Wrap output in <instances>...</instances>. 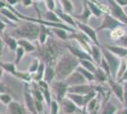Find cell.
<instances>
[{
    "label": "cell",
    "instance_id": "4",
    "mask_svg": "<svg viewBox=\"0 0 127 114\" xmlns=\"http://www.w3.org/2000/svg\"><path fill=\"white\" fill-rule=\"evenodd\" d=\"M101 52H102V56L107 62V64L109 65L110 68V73H111V78L116 80L117 75H118V71L122 64V59L119 58L117 55H115L113 52L106 49V48H101Z\"/></svg>",
    "mask_w": 127,
    "mask_h": 114
},
{
    "label": "cell",
    "instance_id": "38",
    "mask_svg": "<svg viewBox=\"0 0 127 114\" xmlns=\"http://www.w3.org/2000/svg\"><path fill=\"white\" fill-rule=\"evenodd\" d=\"M25 53H26V51L24 50V49L18 46V48L15 50V60H14V64L16 66L19 65L21 63V61L23 60L24 56H25Z\"/></svg>",
    "mask_w": 127,
    "mask_h": 114
},
{
    "label": "cell",
    "instance_id": "17",
    "mask_svg": "<svg viewBox=\"0 0 127 114\" xmlns=\"http://www.w3.org/2000/svg\"><path fill=\"white\" fill-rule=\"evenodd\" d=\"M0 14H1L2 16L5 17L6 19H8L9 24H11V25L19 24V23L21 22V19L17 16L15 13L11 11V9H9L8 7L0 9Z\"/></svg>",
    "mask_w": 127,
    "mask_h": 114
},
{
    "label": "cell",
    "instance_id": "56",
    "mask_svg": "<svg viewBox=\"0 0 127 114\" xmlns=\"http://www.w3.org/2000/svg\"><path fill=\"white\" fill-rule=\"evenodd\" d=\"M88 114H101V112H92V113H88Z\"/></svg>",
    "mask_w": 127,
    "mask_h": 114
},
{
    "label": "cell",
    "instance_id": "7",
    "mask_svg": "<svg viewBox=\"0 0 127 114\" xmlns=\"http://www.w3.org/2000/svg\"><path fill=\"white\" fill-rule=\"evenodd\" d=\"M69 40H75L81 49H83L84 50L87 51L90 54L91 46H92L93 43H92V41L85 35V33H83L82 32H74V33H71L70 35H69Z\"/></svg>",
    "mask_w": 127,
    "mask_h": 114
},
{
    "label": "cell",
    "instance_id": "55",
    "mask_svg": "<svg viewBox=\"0 0 127 114\" xmlns=\"http://www.w3.org/2000/svg\"><path fill=\"white\" fill-rule=\"evenodd\" d=\"M123 60H124V62H125V64H126V66H127V56H126V57H124V58H123Z\"/></svg>",
    "mask_w": 127,
    "mask_h": 114
},
{
    "label": "cell",
    "instance_id": "2",
    "mask_svg": "<svg viewBox=\"0 0 127 114\" xmlns=\"http://www.w3.org/2000/svg\"><path fill=\"white\" fill-rule=\"evenodd\" d=\"M40 47H41V49L39 51L40 60L43 61L47 66L55 67L61 56L58 43L55 41V39L48 37V41Z\"/></svg>",
    "mask_w": 127,
    "mask_h": 114
},
{
    "label": "cell",
    "instance_id": "51",
    "mask_svg": "<svg viewBox=\"0 0 127 114\" xmlns=\"http://www.w3.org/2000/svg\"><path fill=\"white\" fill-rule=\"evenodd\" d=\"M117 81L120 82V83H124V82H127V70L122 73V75L120 77V79H119V80H117Z\"/></svg>",
    "mask_w": 127,
    "mask_h": 114
},
{
    "label": "cell",
    "instance_id": "23",
    "mask_svg": "<svg viewBox=\"0 0 127 114\" xmlns=\"http://www.w3.org/2000/svg\"><path fill=\"white\" fill-rule=\"evenodd\" d=\"M94 76H95V82H97L100 85L108 83L109 77H108V75L105 73V71H103L100 66L97 67L95 72H94Z\"/></svg>",
    "mask_w": 127,
    "mask_h": 114
},
{
    "label": "cell",
    "instance_id": "20",
    "mask_svg": "<svg viewBox=\"0 0 127 114\" xmlns=\"http://www.w3.org/2000/svg\"><path fill=\"white\" fill-rule=\"evenodd\" d=\"M92 15L91 13V11L90 9L88 8V6L86 4L85 0H84V10H83V12L79 14V15H73L74 19L76 21L82 22V23H85V24H87V21L89 20L90 16Z\"/></svg>",
    "mask_w": 127,
    "mask_h": 114
},
{
    "label": "cell",
    "instance_id": "33",
    "mask_svg": "<svg viewBox=\"0 0 127 114\" xmlns=\"http://www.w3.org/2000/svg\"><path fill=\"white\" fill-rule=\"evenodd\" d=\"M43 19L48 22H51V23H62L59 16L56 14V12L54 11H48L44 14Z\"/></svg>",
    "mask_w": 127,
    "mask_h": 114
},
{
    "label": "cell",
    "instance_id": "15",
    "mask_svg": "<svg viewBox=\"0 0 127 114\" xmlns=\"http://www.w3.org/2000/svg\"><path fill=\"white\" fill-rule=\"evenodd\" d=\"M108 84H109L110 89L112 92L114 93V95L120 100L121 103H123V85H122V83H120L117 80L109 78Z\"/></svg>",
    "mask_w": 127,
    "mask_h": 114
},
{
    "label": "cell",
    "instance_id": "52",
    "mask_svg": "<svg viewBox=\"0 0 127 114\" xmlns=\"http://www.w3.org/2000/svg\"><path fill=\"white\" fill-rule=\"evenodd\" d=\"M116 2L120 6H122V8H124V7L127 6V0H116Z\"/></svg>",
    "mask_w": 127,
    "mask_h": 114
},
{
    "label": "cell",
    "instance_id": "10",
    "mask_svg": "<svg viewBox=\"0 0 127 114\" xmlns=\"http://www.w3.org/2000/svg\"><path fill=\"white\" fill-rule=\"evenodd\" d=\"M60 103L61 109L64 114H84V110L78 108L71 100H69L67 97L64 98Z\"/></svg>",
    "mask_w": 127,
    "mask_h": 114
},
{
    "label": "cell",
    "instance_id": "26",
    "mask_svg": "<svg viewBox=\"0 0 127 114\" xmlns=\"http://www.w3.org/2000/svg\"><path fill=\"white\" fill-rule=\"evenodd\" d=\"M4 42H5L6 47L8 49L11 50V51H14L15 52L16 49L18 48V43H17V38H15L14 36H8V35H3L2 36Z\"/></svg>",
    "mask_w": 127,
    "mask_h": 114
},
{
    "label": "cell",
    "instance_id": "37",
    "mask_svg": "<svg viewBox=\"0 0 127 114\" xmlns=\"http://www.w3.org/2000/svg\"><path fill=\"white\" fill-rule=\"evenodd\" d=\"M40 63H41V60L40 58H34V59L32 61V63H31V65L29 66V68H28V71L31 73V74H34L36 71L38 70V68H39V65H40Z\"/></svg>",
    "mask_w": 127,
    "mask_h": 114
},
{
    "label": "cell",
    "instance_id": "6",
    "mask_svg": "<svg viewBox=\"0 0 127 114\" xmlns=\"http://www.w3.org/2000/svg\"><path fill=\"white\" fill-rule=\"evenodd\" d=\"M107 3H108L109 13L119 21L122 22V24L127 26V14L123 10V8L117 3L116 0H107Z\"/></svg>",
    "mask_w": 127,
    "mask_h": 114
},
{
    "label": "cell",
    "instance_id": "50",
    "mask_svg": "<svg viewBox=\"0 0 127 114\" xmlns=\"http://www.w3.org/2000/svg\"><path fill=\"white\" fill-rule=\"evenodd\" d=\"M21 3L24 7L28 8V7H31L33 5V0H21Z\"/></svg>",
    "mask_w": 127,
    "mask_h": 114
},
{
    "label": "cell",
    "instance_id": "8",
    "mask_svg": "<svg viewBox=\"0 0 127 114\" xmlns=\"http://www.w3.org/2000/svg\"><path fill=\"white\" fill-rule=\"evenodd\" d=\"M49 86H50V88H51V91L56 96V100L58 102H61L64 98L66 97L69 87L66 85V83L64 81L54 80Z\"/></svg>",
    "mask_w": 127,
    "mask_h": 114
},
{
    "label": "cell",
    "instance_id": "11",
    "mask_svg": "<svg viewBox=\"0 0 127 114\" xmlns=\"http://www.w3.org/2000/svg\"><path fill=\"white\" fill-rule=\"evenodd\" d=\"M64 47L67 49V51H69L71 54H73L76 58H78L79 60L86 59V60H92L93 61L91 55L87 51H85L83 49H81L79 46L78 47H74V46H72L70 44H65Z\"/></svg>",
    "mask_w": 127,
    "mask_h": 114
},
{
    "label": "cell",
    "instance_id": "22",
    "mask_svg": "<svg viewBox=\"0 0 127 114\" xmlns=\"http://www.w3.org/2000/svg\"><path fill=\"white\" fill-rule=\"evenodd\" d=\"M90 55H91L93 61L96 63V65L100 66V64H101V59H102V52H101V46H97L95 44H92Z\"/></svg>",
    "mask_w": 127,
    "mask_h": 114
},
{
    "label": "cell",
    "instance_id": "53",
    "mask_svg": "<svg viewBox=\"0 0 127 114\" xmlns=\"http://www.w3.org/2000/svg\"><path fill=\"white\" fill-rule=\"evenodd\" d=\"M116 114H127V107H124L122 109H118V111L116 112Z\"/></svg>",
    "mask_w": 127,
    "mask_h": 114
},
{
    "label": "cell",
    "instance_id": "45",
    "mask_svg": "<svg viewBox=\"0 0 127 114\" xmlns=\"http://www.w3.org/2000/svg\"><path fill=\"white\" fill-rule=\"evenodd\" d=\"M5 92H11L10 87H8L6 84H4L3 82L0 80V93H5Z\"/></svg>",
    "mask_w": 127,
    "mask_h": 114
},
{
    "label": "cell",
    "instance_id": "28",
    "mask_svg": "<svg viewBox=\"0 0 127 114\" xmlns=\"http://www.w3.org/2000/svg\"><path fill=\"white\" fill-rule=\"evenodd\" d=\"M43 80L45 82H47L49 85L55 80V70H54V67H51V66H47L46 67V71H45V73H44Z\"/></svg>",
    "mask_w": 127,
    "mask_h": 114
},
{
    "label": "cell",
    "instance_id": "24",
    "mask_svg": "<svg viewBox=\"0 0 127 114\" xmlns=\"http://www.w3.org/2000/svg\"><path fill=\"white\" fill-rule=\"evenodd\" d=\"M66 97L68 98L69 100H71L78 108H80L81 109L84 110V108H85V98H84V95L77 94V93L67 92Z\"/></svg>",
    "mask_w": 127,
    "mask_h": 114
},
{
    "label": "cell",
    "instance_id": "25",
    "mask_svg": "<svg viewBox=\"0 0 127 114\" xmlns=\"http://www.w3.org/2000/svg\"><path fill=\"white\" fill-rule=\"evenodd\" d=\"M8 110L10 114H25V110L18 101L12 100L11 103L8 106Z\"/></svg>",
    "mask_w": 127,
    "mask_h": 114
},
{
    "label": "cell",
    "instance_id": "27",
    "mask_svg": "<svg viewBox=\"0 0 127 114\" xmlns=\"http://www.w3.org/2000/svg\"><path fill=\"white\" fill-rule=\"evenodd\" d=\"M48 33H49V29L47 26L41 25L40 26V32H39V36H38V43L40 46H43L44 44L48 41Z\"/></svg>",
    "mask_w": 127,
    "mask_h": 114
},
{
    "label": "cell",
    "instance_id": "42",
    "mask_svg": "<svg viewBox=\"0 0 127 114\" xmlns=\"http://www.w3.org/2000/svg\"><path fill=\"white\" fill-rule=\"evenodd\" d=\"M45 4L48 8V11H55L56 9V3L54 0H44Z\"/></svg>",
    "mask_w": 127,
    "mask_h": 114
},
{
    "label": "cell",
    "instance_id": "3",
    "mask_svg": "<svg viewBox=\"0 0 127 114\" xmlns=\"http://www.w3.org/2000/svg\"><path fill=\"white\" fill-rule=\"evenodd\" d=\"M40 26H41L40 24L31 21L20 22L13 31L14 37L17 39L19 38L28 39L32 42L36 41L38 40V36H39Z\"/></svg>",
    "mask_w": 127,
    "mask_h": 114
},
{
    "label": "cell",
    "instance_id": "18",
    "mask_svg": "<svg viewBox=\"0 0 127 114\" xmlns=\"http://www.w3.org/2000/svg\"><path fill=\"white\" fill-rule=\"evenodd\" d=\"M104 48L110 50L115 55H117L119 58L123 59L124 57L127 56V48L122 47V46H116V45H104Z\"/></svg>",
    "mask_w": 127,
    "mask_h": 114
},
{
    "label": "cell",
    "instance_id": "43",
    "mask_svg": "<svg viewBox=\"0 0 127 114\" xmlns=\"http://www.w3.org/2000/svg\"><path fill=\"white\" fill-rule=\"evenodd\" d=\"M35 100V107H36V110H37L38 114H43L44 112V103L45 102H42V101H39V100Z\"/></svg>",
    "mask_w": 127,
    "mask_h": 114
},
{
    "label": "cell",
    "instance_id": "35",
    "mask_svg": "<svg viewBox=\"0 0 127 114\" xmlns=\"http://www.w3.org/2000/svg\"><path fill=\"white\" fill-rule=\"evenodd\" d=\"M61 6H62V9L65 12L67 13H72L74 11V6L72 4V1L71 0H59Z\"/></svg>",
    "mask_w": 127,
    "mask_h": 114
},
{
    "label": "cell",
    "instance_id": "19",
    "mask_svg": "<svg viewBox=\"0 0 127 114\" xmlns=\"http://www.w3.org/2000/svg\"><path fill=\"white\" fill-rule=\"evenodd\" d=\"M17 43L18 46L24 49V50L26 51V53H32L35 52L37 50V48L34 44L32 43V41L28 40V39H23V38H19L17 39Z\"/></svg>",
    "mask_w": 127,
    "mask_h": 114
},
{
    "label": "cell",
    "instance_id": "9",
    "mask_svg": "<svg viewBox=\"0 0 127 114\" xmlns=\"http://www.w3.org/2000/svg\"><path fill=\"white\" fill-rule=\"evenodd\" d=\"M76 24H77V29L80 32L85 33V35L92 41V43L97 45V46H101L100 42H99V39H98L97 31L95 29H93L91 26L87 25V24H85V23H82V22L79 21H76Z\"/></svg>",
    "mask_w": 127,
    "mask_h": 114
},
{
    "label": "cell",
    "instance_id": "32",
    "mask_svg": "<svg viewBox=\"0 0 127 114\" xmlns=\"http://www.w3.org/2000/svg\"><path fill=\"white\" fill-rule=\"evenodd\" d=\"M77 71H79L80 73L85 77V80L88 82V83L91 84V83H94V82H95V76H94V73H93V72H90L89 71L85 70V69H84V68L81 67V66H79V67L77 68Z\"/></svg>",
    "mask_w": 127,
    "mask_h": 114
},
{
    "label": "cell",
    "instance_id": "47",
    "mask_svg": "<svg viewBox=\"0 0 127 114\" xmlns=\"http://www.w3.org/2000/svg\"><path fill=\"white\" fill-rule=\"evenodd\" d=\"M5 42H4V40H3V38L0 36V59H1V57H2V55L4 53V50H5Z\"/></svg>",
    "mask_w": 127,
    "mask_h": 114
},
{
    "label": "cell",
    "instance_id": "14",
    "mask_svg": "<svg viewBox=\"0 0 127 114\" xmlns=\"http://www.w3.org/2000/svg\"><path fill=\"white\" fill-rule=\"evenodd\" d=\"M64 82L66 83V85L68 87H73V86H78V85H83V84L88 83L85 80V77L82 75L77 70L73 71L68 77H66V79L64 80Z\"/></svg>",
    "mask_w": 127,
    "mask_h": 114
},
{
    "label": "cell",
    "instance_id": "5",
    "mask_svg": "<svg viewBox=\"0 0 127 114\" xmlns=\"http://www.w3.org/2000/svg\"><path fill=\"white\" fill-rule=\"evenodd\" d=\"M119 27H125L124 24H122L121 21H119L114 16H112L109 12H105L102 16V22L101 24L97 28V32L103 31V30H108V31H113Z\"/></svg>",
    "mask_w": 127,
    "mask_h": 114
},
{
    "label": "cell",
    "instance_id": "49",
    "mask_svg": "<svg viewBox=\"0 0 127 114\" xmlns=\"http://www.w3.org/2000/svg\"><path fill=\"white\" fill-rule=\"evenodd\" d=\"M6 4L8 6H11V7H14L15 5H17L19 2H21V0H5Z\"/></svg>",
    "mask_w": 127,
    "mask_h": 114
},
{
    "label": "cell",
    "instance_id": "1",
    "mask_svg": "<svg viewBox=\"0 0 127 114\" xmlns=\"http://www.w3.org/2000/svg\"><path fill=\"white\" fill-rule=\"evenodd\" d=\"M80 66V60L69 51H66L60 56L58 62L54 67L55 70V80L64 81L73 71Z\"/></svg>",
    "mask_w": 127,
    "mask_h": 114
},
{
    "label": "cell",
    "instance_id": "48",
    "mask_svg": "<svg viewBox=\"0 0 127 114\" xmlns=\"http://www.w3.org/2000/svg\"><path fill=\"white\" fill-rule=\"evenodd\" d=\"M119 41L121 42V46L127 48V33H125V34H124Z\"/></svg>",
    "mask_w": 127,
    "mask_h": 114
},
{
    "label": "cell",
    "instance_id": "34",
    "mask_svg": "<svg viewBox=\"0 0 127 114\" xmlns=\"http://www.w3.org/2000/svg\"><path fill=\"white\" fill-rule=\"evenodd\" d=\"M125 33H126V32H125V30L123 29V27H119L110 32V37H111L112 40L118 41V40H120V39L125 34Z\"/></svg>",
    "mask_w": 127,
    "mask_h": 114
},
{
    "label": "cell",
    "instance_id": "54",
    "mask_svg": "<svg viewBox=\"0 0 127 114\" xmlns=\"http://www.w3.org/2000/svg\"><path fill=\"white\" fill-rule=\"evenodd\" d=\"M3 75H4V70L0 67V80L3 78Z\"/></svg>",
    "mask_w": 127,
    "mask_h": 114
},
{
    "label": "cell",
    "instance_id": "58",
    "mask_svg": "<svg viewBox=\"0 0 127 114\" xmlns=\"http://www.w3.org/2000/svg\"><path fill=\"white\" fill-rule=\"evenodd\" d=\"M1 94H2V93H0V96H1Z\"/></svg>",
    "mask_w": 127,
    "mask_h": 114
},
{
    "label": "cell",
    "instance_id": "16",
    "mask_svg": "<svg viewBox=\"0 0 127 114\" xmlns=\"http://www.w3.org/2000/svg\"><path fill=\"white\" fill-rule=\"evenodd\" d=\"M36 83H37L40 90L43 93V96H44V99H45V103L47 104V106L49 108V106L51 104V101H52V98H51V96H52L51 95L52 91H51V88H50L49 84H48L47 82H45L44 80H41V81L36 82Z\"/></svg>",
    "mask_w": 127,
    "mask_h": 114
},
{
    "label": "cell",
    "instance_id": "36",
    "mask_svg": "<svg viewBox=\"0 0 127 114\" xmlns=\"http://www.w3.org/2000/svg\"><path fill=\"white\" fill-rule=\"evenodd\" d=\"M118 111V108L112 103H106L103 109L101 111V114H116Z\"/></svg>",
    "mask_w": 127,
    "mask_h": 114
},
{
    "label": "cell",
    "instance_id": "12",
    "mask_svg": "<svg viewBox=\"0 0 127 114\" xmlns=\"http://www.w3.org/2000/svg\"><path fill=\"white\" fill-rule=\"evenodd\" d=\"M24 101H25V105H26L27 109L31 112L32 114H38L37 110H36V107H35V100L31 93V90L28 87V84L26 83V87H25V90H24Z\"/></svg>",
    "mask_w": 127,
    "mask_h": 114
},
{
    "label": "cell",
    "instance_id": "13",
    "mask_svg": "<svg viewBox=\"0 0 127 114\" xmlns=\"http://www.w3.org/2000/svg\"><path fill=\"white\" fill-rule=\"evenodd\" d=\"M54 11L56 12V14L59 16V18H60V20H61L62 23L65 24V25H67V26H69V27H72V28H74V29H77L76 20H75L74 17L72 16L70 13H67V12H65V11H64L63 9H58V8H56Z\"/></svg>",
    "mask_w": 127,
    "mask_h": 114
},
{
    "label": "cell",
    "instance_id": "29",
    "mask_svg": "<svg viewBox=\"0 0 127 114\" xmlns=\"http://www.w3.org/2000/svg\"><path fill=\"white\" fill-rule=\"evenodd\" d=\"M0 67L4 70V71L10 73L12 76H14V74L17 71L16 65L13 62H2V61H0Z\"/></svg>",
    "mask_w": 127,
    "mask_h": 114
},
{
    "label": "cell",
    "instance_id": "44",
    "mask_svg": "<svg viewBox=\"0 0 127 114\" xmlns=\"http://www.w3.org/2000/svg\"><path fill=\"white\" fill-rule=\"evenodd\" d=\"M123 85V105L124 107H127V82L122 83Z\"/></svg>",
    "mask_w": 127,
    "mask_h": 114
},
{
    "label": "cell",
    "instance_id": "57",
    "mask_svg": "<svg viewBox=\"0 0 127 114\" xmlns=\"http://www.w3.org/2000/svg\"><path fill=\"white\" fill-rule=\"evenodd\" d=\"M2 114H10V113H2Z\"/></svg>",
    "mask_w": 127,
    "mask_h": 114
},
{
    "label": "cell",
    "instance_id": "40",
    "mask_svg": "<svg viewBox=\"0 0 127 114\" xmlns=\"http://www.w3.org/2000/svg\"><path fill=\"white\" fill-rule=\"evenodd\" d=\"M12 100H13V99H12L11 95L9 92L2 93V94H1V96H0V102L3 104V105L7 106V107L11 103V101H12Z\"/></svg>",
    "mask_w": 127,
    "mask_h": 114
},
{
    "label": "cell",
    "instance_id": "31",
    "mask_svg": "<svg viewBox=\"0 0 127 114\" xmlns=\"http://www.w3.org/2000/svg\"><path fill=\"white\" fill-rule=\"evenodd\" d=\"M80 66L83 67L85 70L89 71L90 72H93V73L95 72L96 69L98 67V66L96 65V63L94 61H92V60H86V59L80 60Z\"/></svg>",
    "mask_w": 127,
    "mask_h": 114
},
{
    "label": "cell",
    "instance_id": "30",
    "mask_svg": "<svg viewBox=\"0 0 127 114\" xmlns=\"http://www.w3.org/2000/svg\"><path fill=\"white\" fill-rule=\"evenodd\" d=\"M46 67H47V65L43 61H41V63L39 65V68H38V70L36 71V72L34 74H32V81L39 82L41 81V80H43L44 73H45V71H46Z\"/></svg>",
    "mask_w": 127,
    "mask_h": 114
},
{
    "label": "cell",
    "instance_id": "41",
    "mask_svg": "<svg viewBox=\"0 0 127 114\" xmlns=\"http://www.w3.org/2000/svg\"><path fill=\"white\" fill-rule=\"evenodd\" d=\"M100 67H101V69L103 70V71H105V73L108 75L109 78H111V73H110V68H109V65L107 64V62L105 61V59L103 58V56H102V59H101V64H100Z\"/></svg>",
    "mask_w": 127,
    "mask_h": 114
},
{
    "label": "cell",
    "instance_id": "46",
    "mask_svg": "<svg viewBox=\"0 0 127 114\" xmlns=\"http://www.w3.org/2000/svg\"><path fill=\"white\" fill-rule=\"evenodd\" d=\"M6 28H7V23L3 19L0 18V36L1 37L4 35V32H5Z\"/></svg>",
    "mask_w": 127,
    "mask_h": 114
},
{
    "label": "cell",
    "instance_id": "21",
    "mask_svg": "<svg viewBox=\"0 0 127 114\" xmlns=\"http://www.w3.org/2000/svg\"><path fill=\"white\" fill-rule=\"evenodd\" d=\"M48 29H49V32L52 33L59 40L61 41L69 40V35L71 33H69L68 31L62 29V28H48Z\"/></svg>",
    "mask_w": 127,
    "mask_h": 114
},
{
    "label": "cell",
    "instance_id": "39",
    "mask_svg": "<svg viewBox=\"0 0 127 114\" xmlns=\"http://www.w3.org/2000/svg\"><path fill=\"white\" fill-rule=\"evenodd\" d=\"M60 103L57 100H52L51 104L49 106V114H59V110H60Z\"/></svg>",
    "mask_w": 127,
    "mask_h": 114
}]
</instances>
